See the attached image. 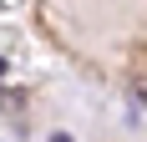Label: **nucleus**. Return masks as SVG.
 <instances>
[{
  "instance_id": "obj_1",
  "label": "nucleus",
  "mask_w": 147,
  "mask_h": 142,
  "mask_svg": "<svg viewBox=\"0 0 147 142\" xmlns=\"http://www.w3.org/2000/svg\"><path fill=\"white\" fill-rule=\"evenodd\" d=\"M0 71H5V61H0Z\"/></svg>"
}]
</instances>
